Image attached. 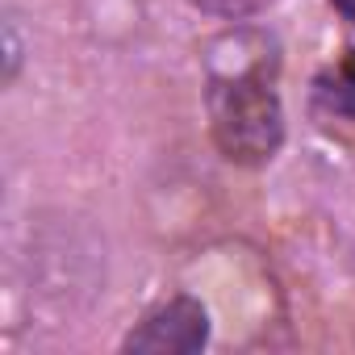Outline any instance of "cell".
Returning a JSON list of instances; mask_svg holds the SVG:
<instances>
[{
	"mask_svg": "<svg viewBox=\"0 0 355 355\" xmlns=\"http://www.w3.org/2000/svg\"><path fill=\"white\" fill-rule=\"evenodd\" d=\"M334 9H338L347 21H355V0H334Z\"/></svg>",
	"mask_w": 355,
	"mask_h": 355,
	"instance_id": "obj_3",
	"label": "cell"
},
{
	"mask_svg": "<svg viewBox=\"0 0 355 355\" xmlns=\"http://www.w3.org/2000/svg\"><path fill=\"white\" fill-rule=\"evenodd\" d=\"M209 117H214V138L222 155L234 163H263L280 150L284 113H280L276 88L263 80L259 67H243L234 76L214 80Z\"/></svg>",
	"mask_w": 355,
	"mask_h": 355,
	"instance_id": "obj_1",
	"label": "cell"
},
{
	"mask_svg": "<svg viewBox=\"0 0 355 355\" xmlns=\"http://www.w3.org/2000/svg\"><path fill=\"white\" fill-rule=\"evenodd\" d=\"M201 5H209V9H214L218 0H201ZM239 9H247V5H243V0H230V13H239Z\"/></svg>",
	"mask_w": 355,
	"mask_h": 355,
	"instance_id": "obj_4",
	"label": "cell"
},
{
	"mask_svg": "<svg viewBox=\"0 0 355 355\" xmlns=\"http://www.w3.org/2000/svg\"><path fill=\"white\" fill-rule=\"evenodd\" d=\"M209 338V313L201 309V301L193 297H175L167 305H159L130 338H125V351H155V355H189V351H201Z\"/></svg>",
	"mask_w": 355,
	"mask_h": 355,
	"instance_id": "obj_2",
	"label": "cell"
}]
</instances>
